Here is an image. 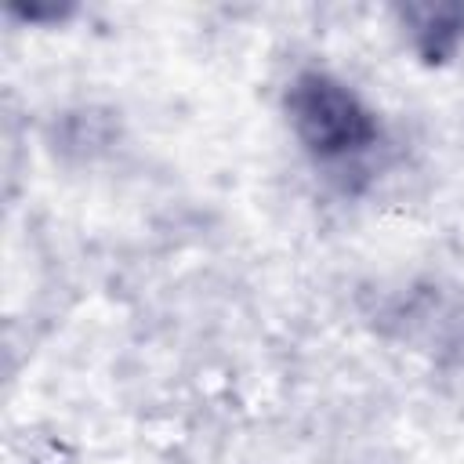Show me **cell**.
I'll use <instances>...</instances> for the list:
<instances>
[{
  "label": "cell",
  "mask_w": 464,
  "mask_h": 464,
  "mask_svg": "<svg viewBox=\"0 0 464 464\" xmlns=\"http://www.w3.org/2000/svg\"><path fill=\"white\" fill-rule=\"evenodd\" d=\"M392 18L420 65L442 69L464 54V4H399Z\"/></svg>",
  "instance_id": "obj_2"
},
{
  "label": "cell",
  "mask_w": 464,
  "mask_h": 464,
  "mask_svg": "<svg viewBox=\"0 0 464 464\" xmlns=\"http://www.w3.org/2000/svg\"><path fill=\"white\" fill-rule=\"evenodd\" d=\"M279 109L301 156L323 174H359L384 149L381 109L326 65L294 69L279 91Z\"/></svg>",
  "instance_id": "obj_1"
},
{
  "label": "cell",
  "mask_w": 464,
  "mask_h": 464,
  "mask_svg": "<svg viewBox=\"0 0 464 464\" xmlns=\"http://www.w3.org/2000/svg\"><path fill=\"white\" fill-rule=\"evenodd\" d=\"M76 14V7H69V4H29V7H11V18H22L25 25H40V22H54V25H62L65 18H72Z\"/></svg>",
  "instance_id": "obj_3"
}]
</instances>
